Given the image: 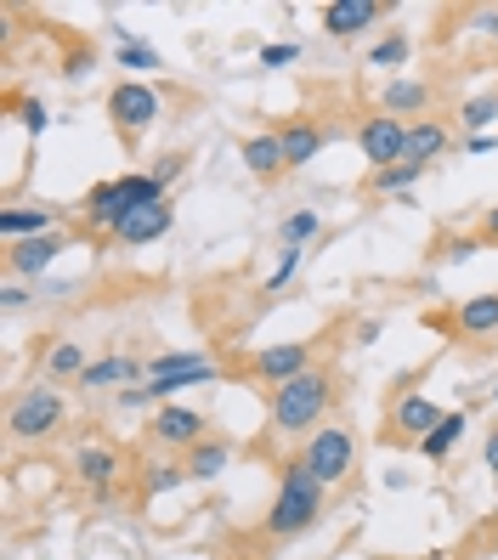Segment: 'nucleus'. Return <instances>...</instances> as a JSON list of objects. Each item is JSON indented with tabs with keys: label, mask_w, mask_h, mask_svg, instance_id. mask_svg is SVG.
Instances as JSON below:
<instances>
[{
	"label": "nucleus",
	"mask_w": 498,
	"mask_h": 560,
	"mask_svg": "<svg viewBox=\"0 0 498 560\" xmlns=\"http://www.w3.org/2000/svg\"><path fill=\"white\" fill-rule=\"evenodd\" d=\"M328 402H335V374L328 369H306V374H294L289 385L273 390V431L278 436H312L323 431V413Z\"/></svg>",
	"instance_id": "f257e3e1"
},
{
	"label": "nucleus",
	"mask_w": 498,
	"mask_h": 560,
	"mask_svg": "<svg viewBox=\"0 0 498 560\" xmlns=\"http://www.w3.org/2000/svg\"><path fill=\"white\" fill-rule=\"evenodd\" d=\"M323 499H328V487L306 470V458H289L283 476H278V499L267 510V533L273 538H301L312 533V526L323 521Z\"/></svg>",
	"instance_id": "f03ea898"
},
{
	"label": "nucleus",
	"mask_w": 498,
	"mask_h": 560,
	"mask_svg": "<svg viewBox=\"0 0 498 560\" xmlns=\"http://www.w3.org/2000/svg\"><path fill=\"white\" fill-rule=\"evenodd\" d=\"M62 413L69 408H62L57 385H28L7 408V431H12V442H46V436L62 431Z\"/></svg>",
	"instance_id": "7ed1b4c3"
},
{
	"label": "nucleus",
	"mask_w": 498,
	"mask_h": 560,
	"mask_svg": "<svg viewBox=\"0 0 498 560\" xmlns=\"http://www.w3.org/2000/svg\"><path fill=\"white\" fill-rule=\"evenodd\" d=\"M301 458H306V470H312L323 487H340V481L351 476V465H357V436L346 431V424H323V431L306 436Z\"/></svg>",
	"instance_id": "20e7f679"
},
{
	"label": "nucleus",
	"mask_w": 498,
	"mask_h": 560,
	"mask_svg": "<svg viewBox=\"0 0 498 560\" xmlns=\"http://www.w3.org/2000/svg\"><path fill=\"white\" fill-rule=\"evenodd\" d=\"M108 119L119 130V142H142L148 125L159 119V91L148 80H119L108 91Z\"/></svg>",
	"instance_id": "39448f33"
},
{
	"label": "nucleus",
	"mask_w": 498,
	"mask_h": 560,
	"mask_svg": "<svg viewBox=\"0 0 498 560\" xmlns=\"http://www.w3.org/2000/svg\"><path fill=\"white\" fill-rule=\"evenodd\" d=\"M357 148L369 159V171H391V164H403V153H408V125L396 114H369L357 130Z\"/></svg>",
	"instance_id": "423d86ee"
},
{
	"label": "nucleus",
	"mask_w": 498,
	"mask_h": 560,
	"mask_svg": "<svg viewBox=\"0 0 498 560\" xmlns=\"http://www.w3.org/2000/svg\"><path fill=\"white\" fill-rule=\"evenodd\" d=\"M312 369V340H283V346H267V351H255V362H250V374L255 380H267L273 390L278 385H289L294 374H306Z\"/></svg>",
	"instance_id": "0eeeda50"
},
{
	"label": "nucleus",
	"mask_w": 498,
	"mask_h": 560,
	"mask_svg": "<svg viewBox=\"0 0 498 560\" xmlns=\"http://www.w3.org/2000/svg\"><path fill=\"white\" fill-rule=\"evenodd\" d=\"M148 431H153V442H159V447H187V453H193L198 442H205V413L164 402V408L153 413V424H148Z\"/></svg>",
	"instance_id": "6e6552de"
},
{
	"label": "nucleus",
	"mask_w": 498,
	"mask_h": 560,
	"mask_svg": "<svg viewBox=\"0 0 498 560\" xmlns=\"http://www.w3.org/2000/svg\"><path fill=\"white\" fill-rule=\"evenodd\" d=\"M385 18V7L380 0H328V7L317 12V23H323V35H335V40H351V35H362L369 23H380Z\"/></svg>",
	"instance_id": "1a4fd4ad"
},
{
	"label": "nucleus",
	"mask_w": 498,
	"mask_h": 560,
	"mask_svg": "<svg viewBox=\"0 0 498 560\" xmlns=\"http://www.w3.org/2000/svg\"><path fill=\"white\" fill-rule=\"evenodd\" d=\"M74 476L96 492V499H108L114 481L125 476V465H119V453H114L108 442H85V447L74 453Z\"/></svg>",
	"instance_id": "9d476101"
},
{
	"label": "nucleus",
	"mask_w": 498,
	"mask_h": 560,
	"mask_svg": "<svg viewBox=\"0 0 498 560\" xmlns=\"http://www.w3.org/2000/svg\"><path fill=\"white\" fill-rule=\"evenodd\" d=\"M171 221H176L171 199H164V205H142V210H130V215L114 226V244H125V249H142V244H153V238L171 233Z\"/></svg>",
	"instance_id": "9b49d317"
},
{
	"label": "nucleus",
	"mask_w": 498,
	"mask_h": 560,
	"mask_svg": "<svg viewBox=\"0 0 498 560\" xmlns=\"http://www.w3.org/2000/svg\"><path fill=\"white\" fill-rule=\"evenodd\" d=\"M62 249H69V238H62V233L23 238V244H12V249H7V272H12L18 283H23V278H40V272L51 267V260H57Z\"/></svg>",
	"instance_id": "f8f14e48"
},
{
	"label": "nucleus",
	"mask_w": 498,
	"mask_h": 560,
	"mask_svg": "<svg viewBox=\"0 0 498 560\" xmlns=\"http://www.w3.org/2000/svg\"><path fill=\"white\" fill-rule=\"evenodd\" d=\"M142 380H148V362L125 357V351H114V357H96L91 369L80 374V385H85V390H125V385H142Z\"/></svg>",
	"instance_id": "ddd939ff"
},
{
	"label": "nucleus",
	"mask_w": 498,
	"mask_h": 560,
	"mask_svg": "<svg viewBox=\"0 0 498 560\" xmlns=\"http://www.w3.org/2000/svg\"><path fill=\"white\" fill-rule=\"evenodd\" d=\"M453 328H459V340H471V346L493 340V335H498V289H487V294H471V301H459V312H453Z\"/></svg>",
	"instance_id": "4468645a"
},
{
	"label": "nucleus",
	"mask_w": 498,
	"mask_h": 560,
	"mask_svg": "<svg viewBox=\"0 0 498 560\" xmlns=\"http://www.w3.org/2000/svg\"><path fill=\"white\" fill-rule=\"evenodd\" d=\"M57 233V210L51 205H7L0 210V238L23 244V238H46Z\"/></svg>",
	"instance_id": "2eb2a0df"
},
{
	"label": "nucleus",
	"mask_w": 498,
	"mask_h": 560,
	"mask_svg": "<svg viewBox=\"0 0 498 560\" xmlns=\"http://www.w3.org/2000/svg\"><path fill=\"white\" fill-rule=\"evenodd\" d=\"M125 215H130V205H125L119 182H96V187L85 192V226H96V233L114 238V226H119Z\"/></svg>",
	"instance_id": "dca6fc26"
},
{
	"label": "nucleus",
	"mask_w": 498,
	"mask_h": 560,
	"mask_svg": "<svg viewBox=\"0 0 498 560\" xmlns=\"http://www.w3.org/2000/svg\"><path fill=\"white\" fill-rule=\"evenodd\" d=\"M442 424V408L437 402H425V397H403L391 408V436H414V442H425L430 431Z\"/></svg>",
	"instance_id": "f3484780"
},
{
	"label": "nucleus",
	"mask_w": 498,
	"mask_h": 560,
	"mask_svg": "<svg viewBox=\"0 0 498 560\" xmlns=\"http://www.w3.org/2000/svg\"><path fill=\"white\" fill-rule=\"evenodd\" d=\"M244 164H250V176H283L289 171V159H283V137L278 130H260V137L244 142Z\"/></svg>",
	"instance_id": "a211bd4d"
},
{
	"label": "nucleus",
	"mask_w": 498,
	"mask_h": 560,
	"mask_svg": "<svg viewBox=\"0 0 498 560\" xmlns=\"http://www.w3.org/2000/svg\"><path fill=\"white\" fill-rule=\"evenodd\" d=\"M278 137H283V159H289V171H301V164H312V159L323 153V130H317L312 119H294V125H283Z\"/></svg>",
	"instance_id": "6ab92c4d"
},
{
	"label": "nucleus",
	"mask_w": 498,
	"mask_h": 560,
	"mask_svg": "<svg viewBox=\"0 0 498 560\" xmlns=\"http://www.w3.org/2000/svg\"><path fill=\"white\" fill-rule=\"evenodd\" d=\"M448 153V125H437V119H419V125H408V164H419V171H425V164L430 159H442Z\"/></svg>",
	"instance_id": "aec40b11"
},
{
	"label": "nucleus",
	"mask_w": 498,
	"mask_h": 560,
	"mask_svg": "<svg viewBox=\"0 0 498 560\" xmlns=\"http://www.w3.org/2000/svg\"><path fill=\"white\" fill-rule=\"evenodd\" d=\"M464 431H471V413H464V408H453V413H442V424H437V431H430L425 442H419V453L425 458H437V465H442V458L464 442Z\"/></svg>",
	"instance_id": "412c9836"
},
{
	"label": "nucleus",
	"mask_w": 498,
	"mask_h": 560,
	"mask_svg": "<svg viewBox=\"0 0 498 560\" xmlns=\"http://www.w3.org/2000/svg\"><path fill=\"white\" fill-rule=\"evenodd\" d=\"M425 103H430V85L425 80H391L380 91V108L396 114V119H403V114H425Z\"/></svg>",
	"instance_id": "4be33fe9"
},
{
	"label": "nucleus",
	"mask_w": 498,
	"mask_h": 560,
	"mask_svg": "<svg viewBox=\"0 0 498 560\" xmlns=\"http://www.w3.org/2000/svg\"><path fill=\"white\" fill-rule=\"evenodd\" d=\"M227 465H232V447H227V442H216V436H205V442H198V447L187 453V476H193V481H216Z\"/></svg>",
	"instance_id": "5701e85b"
},
{
	"label": "nucleus",
	"mask_w": 498,
	"mask_h": 560,
	"mask_svg": "<svg viewBox=\"0 0 498 560\" xmlns=\"http://www.w3.org/2000/svg\"><path fill=\"white\" fill-rule=\"evenodd\" d=\"M85 369H91V362H85V346H80V340H57V346L46 351V380H74V385H80Z\"/></svg>",
	"instance_id": "b1692460"
},
{
	"label": "nucleus",
	"mask_w": 498,
	"mask_h": 560,
	"mask_svg": "<svg viewBox=\"0 0 498 560\" xmlns=\"http://www.w3.org/2000/svg\"><path fill=\"white\" fill-rule=\"evenodd\" d=\"M419 176H425L419 164H408V159H403V164H391V171H369V187H374V192H385V199H403V205H408V192H414V182H419Z\"/></svg>",
	"instance_id": "393cba45"
},
{
	"label": "nucleus",
	"mask_w": 498,
	"mask_h": 560,
	"mask_svg": "<svg viewBox=\"0 0 498 560\" xmlns=\"http://www.w3.org/2000/svg\"><path fill=\"white\" fill-rule=\"evenodd\" d=\"M114 182H119V192H125V205H130V210L164 205V182H159L153 171H125V176H114Z\"/></svg>",
	"instance_id": "a878e982"
},
{
	"label": "nucleus",
	"mask_w": 498,
	"mask_h": 560,
	"mask_svg": "<svg viewBox=\"0 0 498 560\" xmlns=\"http://www.w3.org/2000/svg\"><path fill=\"white\" fill-rule=\"evenodd\" d=\"M459 125L471 130V137H493V125H498V91H482V96H471V103L459 108Z\"/></svg>",
	"instance_id": "bb28decb"
},
{
	"label": "nucleus",
	"mask_w": 498,
	"mask_h": 560,
	"mask_svg": "<svg viewBox=\"0 0 498 560\" xmlns=\"http://www.w3.org/2000/svg\"><path fill=\"white\" fill-rule=\"evenodd\" d=\"M142 476H148V481H142V492H148V499H159V492H176L182 481H193L182 458H153V465H148Z\"/></svg>",
	"instance_id": "cd10ccee"
},
{
	"label": "nucleus",
	"mask_w": 498,
	"mask_h": 560,
	"mask_svg": "<svg viewBox=\"0 0 498 560\" xmlns=\"http://www.w3.org/2000/svg\"><path fill=\"white\" fill-rule=\"evenodd\" d=\"M119 35V69H130V74H148V69H164V57L148 46V40H137V35H125V28H114Z\"/></svg>",
	"instance_id": "c85d7f7f"
},
{
	"label": "nucleus",
	"mask_w": 498,
	"mask_h": 560,
	"mask_svg": "<svg viewBox=\"0 0 498 560\" xmlns=\"http://www.w3.org/2000/svg\"><path fill=\"white\" fill-rule=\"evenodd\" d=\"M317 233H323V215H317V210H294V215H283V226H278L283 249H306Z\"/></svg>",
	"instance_id": "c756f323"
},
{
	"label": "nucleus",
	"mask_w": 498,
	"mask_h": 560,
	"mask_svg": "<svg viewBox=\"0 0 498 560\" xmlns=\"http://www.w3.org/2000/svg\"><path fill=\"white\" fill-rule=\"evenodd\" d=\"M374 69H396V62H408V35H385L374 51H369Z\"/></svg>",
	"instance_id": "7c9ffc66"
},
{
	"label": "nucleus",
	"mask_w": 498,
	"mask_h": 560,
	"mask_svg": "<svg viewBox=\"0 0 498 560\" xmlns=\"http://www.w3.org/2000/svg\"><path fill=\"white\" fill-rule=\"evenodd\" d=\"M289 62H301V46H294V40L260 46V69H289Z\"/></svg>",
	"instance_id": "2f4dec72"
},
{
	"label": "nucleus",
	"mask_w": 498,
	"mask_h": 560,
	"mask_svg": "<svg viewBox=\"0 0 498 560\" xmlns=\"http://www.w3.org/2000/svg\"><path fill=\"white\" fill-rule=\"evenodd\" d=\"M301 255H306V249H283V255H278V267H273V278H267V294H278V289L294 278V267H301Z\"/></svg>",
	"instance_id": "473e14b6"
},
{
	"label": "nucleus",
	"mask_w": 498,
	"mask_h": 560,
	"mask_svg": "<svg viewBox=\"0 0 498 560\" xmlns=\"http://www.w3.org/2000/svg\"><path fill=\"white\" fill-rule=\"evenodd\" d=\"M182 164H187V159H182V153H164V159H159V164H153V176H159V182H164V187H171V182H176V176H182Z\"/></svg>",
	"instance_id": "72a5a7b5"
},
{
	"label": "nucleus",
	"mask_w": 498,
	"mask_h": 560,
	"mask_svg": "<svg viewBox=\"0 0 498 560\" xmlns=\"http://www.w3.org/2000/svg\"><path fill=\"white\" fill-rule=\"evenodd\" d=\"M476 249H482V238H448V244H442V255H448V260H471Z\"/></svg>",
	"instance_id": "f704fd0d"
},
{
	"label": "nucleus",
	"mask_w": 498,
	"mask_h": 560,
	"mask_svg": "<svg viewBox=\"0 0 498 560\" xmlns=\"http://www.w3.org/2000/svg\"><path fill=\"white\" fill-rule=\"evenodd\" d=\"M0 306H7V312H18V306H28V289H23V283L12 278L7 289H0Z\"/></svg>",
	"instance_id": "c9c22d12"
},
{
	"label": "nucleus",
	"mask_w": 498,
	"mask_h": 560,
	"mask_svg": "<svg viewBox=\"0 0 498 560\" xmlns=\"http://www.w3.org/2000/svg\"><path fill=\"white\" fill-rule=\"evenodd\" d=\"M23 125H28V130H46V125H51L46 103H23Z\"/></svg>",
	"instance_id": "e433bc0d"
},
{
	"label": "nucleus",
	"mask_w": 498,
	"mask_h": 560,
	"mask_svg": "<svg viewBox=\"0 0 498 560\" xmlns=\"http://www.w3.org/2000/svg\"><path fill=\"white\" fill-rule=\"evenodd\" d=\"M482 238L498 244V205H487V215H482Z\"/></svg>",
	"instance_id": "4c0bfd02"
},
{
	"label": "nucleus",
	"mask_w": 498,
	"mask_h": 560,
	"mask_svg": "<svg viewBox=\"0 0 498 560\" xmlns=\"http://www.w3.org/2000/svg\"><path fill=\"white\" fill-rule=\"evenodd\" d=\"M482 458H487V470L498 476V424H493V431H487V447H482Z\"/></svg>",
	"instance_id": "58836bf2"
},
{
	"label": "nucleus",
	"mask_w": 498,
	"mask_h": 560,
	"mask_svg": "<svg viewBox=\"0 0 498 560\" xmlns=\"http://www.w3.org/2000/svg\"><path fill=\"white\" fill-rule=\"evenodd\" d=\"M493 555H498V533H493Z\"/></svg>",
	"instance_id": "ea45409f"
},
{
	"label": "nucleus",
	"mask_w": 498,
	"mask_h": 560,
	"mask_svg": "<svg viewBox=\"0 0 498 560\" xmlns=\"http://www.w3.org/2000/svg\"><path fill=\"white\" fill-rule=\"evenodd\" d=\"M493 402H498V385H493Z\"/></svg>",
	"instance_id": "a19ab883"
},
{
	"label": "nucleus",
	"mask_w": 498,
	"mask_h": 560,
	"mask_svg": "<svg viewBox=\"0 0 498 560\" xmlns=\"http://www.w3.org/2000/svg\"><path fill=\"white\" fill-rule=\"evenodd\" d=\"M493 40H498V35H493Z\"/></svg>",
	"instance_id": "79ce46f5"
}]
</instances>
